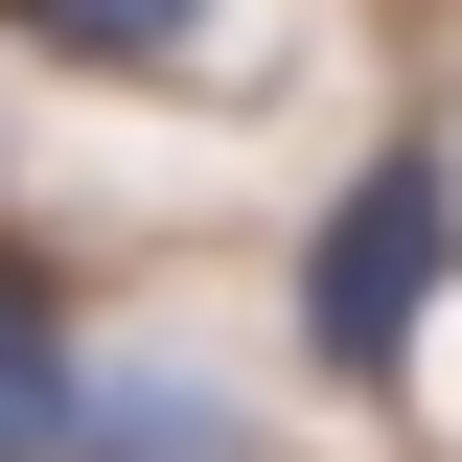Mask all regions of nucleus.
<instances>
[{"mask_svg": "<svg viewBox=\"0 0 462 462\" xmlns=\"http://www.w3.org/2000/svg\"><path fill=\"white\" fill-rule=\"evenodd\" d=\"M93 439V346H69V300L0 254V462H69Z\"/></svg>", "mask_w": 462, "mask_h": 462, "instance_id": "2", "label": "nucleus"}, {"mask_svg": "<svg viewBox=\"0 0 462 462\" xmlns=\"http://www.w3.org/2000/svg\"><path fill=\"white\" fill-rule=\"evenodd\" d=\"M0 23H23V47H69V69H185L231 0H0Z\"/></svg>", "mask_w": 462, "mask_h": 462, "instance_id": "3", "label": "nucleus"}, {"mask_svg": "<svg viewBox=\"0 0 462 462\" xmlns=\"http://www.w3.org/2000/svg\"><path fill=\"white\" fill-rule=\"evenodd\" d=\"M439 278H462V162L439 139H370V185L300 231V370L324 393H393L439 346Z\"/></svg>", "mask_w": 462, "mask_h": 462, "instance_id": "1", "label": "nucleus"}, {"mask_svg": "<svg viewBox=\"0 0 462 462\" xmlns=\"http://www.w3.org/2000/svg\"><path fill=\"white\" fill-rule=\"evenodd\" d=\"M69 462H231V416H208V393H93Z\"/></svg>", "mask_w": 462, "mask_h": 462, "instance_id": "4", "label": "nucleus"}]
</instances>
